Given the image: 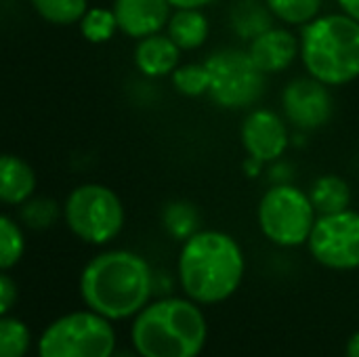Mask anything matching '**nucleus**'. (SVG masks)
<instances>
[{
	"label": "nucleus",
	"instance_id": "obj_1",
	"mask_svg": "<svg viewBox=\"0 0 359 357\" xmlns=\"http://www.w3.org/2000/svg\"><path fill=\"white\" fill-rule=\"evenodd\" d=\"M154 271L133 250H105L93 257L80 276L86 307L109 322L135 318L154 295Z\"/></svg>",
	"mask_w": 359,
	"mask_h": 357
},
{
	"label": "nucleus",
	"instance_id": "obj_2",
	"mask_svg": "<svg viewBox=\"0 0 359 357\" xmlns=\"http://www.w3.org/2000/svg\"><path fill=\"white\" fill-rule=\"evenodd\" d=\"M177 271L187 299L198 305H217L240 288L246 259L233 236L219 229H200L183 242Z\"/></svg>",
	"mask_w": 359,
	"mask_h": 357
},
{
	"label": "nucleus",
	"instance_id": "obj_3",
	"mask_svg": "<svg viewBox=\"0 0 359 357\" xmlns=\"http://www.w3.org/2000/svg\"><path fill=\"white\" fill-rule=\"evenodd\" d=\"M130 339L141 357H198L208 339V324L191 299L164 297L135 316Z\"/></svg>",
	"mask_w": 359,
	"mask_h": 357
},
{
	"label": "nucleus",
	"instance_id": "obj_4",
	"mask_svg": "<svg viewBox=\"0 0 359 357\" xmlns=\"http://www.w3.org/2000/svg\"><path fill=\"white\" fill-rule=\"evenodd\" d=\"M301 61L309 76L326 86H345L359 78V23L345 13L318 15L303 25Z\"/></svg>",
	"mask_w": 359,
	"mask_h": 357
},
{
	"label": "nucleus",
	"instance_id": "obj_5",
	"mask_svg": "<svg viewBox=\"0 0 359 357\" xmlns=\"http://www.w3.org/2000/svg\"><path fill=\"white\" fill-rule=\"evenodd\" d=\"M63 219L76 238L86 244L103 246L120 236L126 213L120 196L111 187L84 183L67 194L63 202Z\"/></svg>",
	"mask_w": 359,
	"mask_h": 357
},
{
	"label": "nucleus",
	"instance_id": "obj_6",
	"mask_svg": "<svg viewBox=\"0 0 359 357\" xmlns=\"http://www.w3.org/2000/svg\"><path fill=\"white\" fill-rule=\"evenodd\" d=\"M318 213L309 194L292 183L271 185L257 208V221L263 236L282 248H297L307 244L316 225Z\"/></svg>",
	"mask_w": 359,
	"mask_h": 357
},
{
	"label": "nucleus",
	"instance_id": "obj_7",
	"mask_svg": "<svg viewBox=\"0 0 359 357\" xmlns=\"http://www.w3.org/2000/svg\"><path fill=\"white\" fill-rule=\"evenodd\" d=\"M210 84L208 97L223 109H248L267 90V74L242 48H219L204 61Z\"/></svg>",
	"mask_w": 359,
	"mask_h": 357
},
{
	"label": "nucleus",
	"instance_id": "obj_8",
	"mask_svg": "<svg viewBox=\"0 0 359 357\" xmlns=\"http://www.w3.org/2000/svg\"><path fill=\"white\" fill-rule=\"evenodd\" d=\"M114 349L111 322L90 309L57 318L38 341V357H111Z\"/></svg>",
	"mask_w": 359,
	"mask_h": 357
},
{
	"label": "nucleus",
	"instance_id": "obj_9",
	"mask_svg": "<svg viewBox=\"0 0 359 357\" xmlns=\"http://www.w3.org/2000/svg\"><path fill=\"white\" fill-rule=\"evenodd\" d=\"M307 244L311 257L326 269H359V213L347 208L318 217Z\"/></svg>",
	"mask_w": 359,
	"mask_h": 357
},
{
	"label": "nucleus",
	"instance_id": "obj_10",
	"mask_svg": "<svg viewBox=\"0 0 359 357\" xmlns=\"http://www.w3.org/2000/svg\"><path fill=\"white\" fill-rule=\"evenodd\" d=\"M282 112L290 126L301 133L324 128L334 116V97L330 86L313 76H299L282 90Z\"/></svg>",
	"mask_w": 359,
	"mask_h": 357
},
{
	"label": "nucleus",
	"instance_id": "obj_11",
	"mask_svg": "<svg viewBox=\"0 0 359 357\" xmlns=\"http://www.w3.org/2000/svg\"><path fill=\"white\" fill-rule=\"evenodd\" d=\"M240 139L248 156L263 164L280 160L290 147V130L286 118L267 107L252 109L240 126Z\"/></svg>",
	"mask_w": 359,
	"mask_h": 357
},
{
	"label": "nucleus",
	"instance_id": "obj_12",
	"mask_svg": "<svg viewBox=\"0 0 359 357\" xmlns=\"http://www.w3.org/2000/svg\"><path fill=\"white\" fill-rule=\"evenodd\" d=\"M111 11L118 29L135 40L162 32L172 15L168 0H114Z\"/></svg>",
	"mask_w": 359,
	"mask_h": 357
},
{
	"label": "nucleus",
	"instance_id": "obj_13",
	"mask_svg": "<svg viewBox=\"0 0 359 357\" xmlns=\"http://www.w3.org/2000/svg\"><path fill=\"white\" fill-rule=\"evenodd\" d=\"M248 55L267 76L282 74L301 57V40L288 27L271 25L248 42Z\"/></svg>",
	"mask_w": 359,
	"mask_h": 357
},
{
	"label": "nucleus",
	"instance_id": "obj_14",
	"mask_svg": "<svg viewBox=\"0 0 359 357\" xmlns=\"http://www.w3.org/2000/svg\"><path fill=\"white\" fill-rule=\"evenodd\" d=\"M181 48L168 38V34H151L137 40L135 46V65L147 78L170 76L181 63Z\"/></svg>",
	"mask_w": 359,
	"mask_h": 357
},
{
	"label": "nucleus",
	"instance_id": "obj_15",
	"mask_svg": "<svg viewBox=\"0 0 359 357\" xmlns=\"http://www.w3.org/2000/svg\"><path fill=\"white\" fill-rule=\"evenodd\" d=\"M36 191L34 168L15 154H0V204L21 206Z\"/></svg>",
	"mask_w": 359,
	"mask_h": 357
},
{
	"label": "nucleus",
	"instance_id": "obj_16",
	"mask_svg": "<svg viewBox=\"0 0 359 357\" xmlns=\"http://www.w3.org/2000/svg\"><path fill=\"white\" fill-rule=\"evenodd\" d=\"M166 34L181 50H198L208 40L210 23L202 8H175L166 23Z\"/></svg>",
	"mask_w": 359,
	"mask_h": 357
},
{
	"label": "nucleus",
	"instance_id": "obj_17",
	"mask_svg": "<svg viewBox=\"0 0 359 357\" xmlns=\"http://www.w3.org/2000/svg\"><path fill=\"white\" fill-rule=\"evenodd\" d=\"M273 13L265 4V0H238L229 13V25L233 34L246 42L267 32L273 25Z\"/></svg>",
	"mask_w": 359,
	"mask_h": 357
},
{
	"label": "nucleus",
	"instance_id": "obj_18",
	"mask_svg": "<svg viewBox=\"0 0 359 357\" xmlns=\"http://www.w3.org/2000/svg\"><path fill=\"white\" fill-rule=\"evenodd\" d=\"M309 200L318 217L343 213L351 206V187L339 175H322L313 181L309 189Z\"/></svg>",
	"mask_w": 359,
	"mask_h": 357
},
{
	"label": "nucleus",
	"instance_id": "obj_19",
	"mask_svg": "<svg viewBox=\"0 0 359 357\" xmlns=\"http://www.w3.org/2000/svg\"><path fill=\"white\" fill-rule=\"evenodd\" d=\"M162 227L172 240L185 242L200 231V210L189 200H170L162 208Z\"/></svg>",
	"mask_w": 359,
	"mask_h": 357
},
{
	"label": "nucleus",
	"instance_id": "obj_20",
	"mask_svg": "<svg viewBox=\"0 0 359 357\" xmlns=\"http://www.w3.org/2000/svg\"><path fill=\"white\" fill-rule=\"evenodd\" d=\"M63 217V206L44 196H32L19 206V219L27 229L34 231H44L53 227L59 219Z\"/></svg>",
	"mask_w": 359,
	"mask_h": 357
},
{
	"label": "nucleus",
	"instance_id": "obj_21",
	"mask_svg": "<svg viewBox=\"0 0 359 357\" xmlns=\"http://www.w3.org/2000/svg\"><path fill=\"white\" fill-rule=\"evenodd\" d=\"M25 252V234L21 225L0 213V271L13 269Z\"/></svg>",
	"mask_w": 359,
	"mask_h": 357
},
{
	"label": "nucleus",
	"instance_id": "obj_22",
	"mask_svg": "<svg viewBox=\"0 0 359 357\" xmlns=\"http://www.w3.org/2000/svg\"><path fill=\"white\" fill-rule=\"evenodd\" d=\"M78 25H80V34L84 36V40H88L93 44H103V42L111 40L118 32V21H116L114 11L103 8V6L86 8V13L78 21Z\"/></svg>",
	"mask_w": 359,
	"mask_h": 357
},
{
	"label": "nucleus",
	"instance_id": "obj_23",
	"mask_svg": "<svg viewBox=\"0 0 359 357\" xmlns=\"http://www.w3.org/2000/svg\"><path fill=\"white\" fill-rule=\"evenodd\" d=\"M34 11L48 23L74 25L88 8V0H29Z\"/></svg>",
	"mask_w": 359,
	"mask_h": 357
},
{
	"label": "nucleus",
	"instance_id": "obj_24",
	"mask_svg": "<svg viewBox=\"0 0 359 357\" xmlns=\"http://www.w3.org/2000/svg\"><path fill=\"white\" fill-rule=\"evenodd\" d=\"M276 19L286 25H307L322 13L324 0H265Z\"/></svg>",
	"mask_w": 359,
	"mask_h": 357
},
{
	"label": "nucleus",
	"instance_id": "obj_25",
	"mask_svg": "<svg viewBox=\"0 0 359 357\" xmlns=\"http://www.w3.org/2000/svg\"><path fill=\"white\" fill-rule=\"evenodd\" d=\"M172 86L183 97H202L208 95L210 76L204 63H179V67L170 74Z\"/></svg>",
	"mask_w": 359,
	"mask_h": 357
},
{
	"label": "nucleus",
	"instance_id": "obj_26",
	"mask_svg": "<svg viewBox=\"0 0 359 357\" xmlns=\"http://www.w3.org/2000/svg\"><path fill=\"white\" fill-rule=\"evenodd\" d=\"M29 343V328L21 320L8 316L0 318V357H25Z\"/></svg>",
	"mask_w": 359,
	"mask_h": 357
},
{
	"label": "nucleus",
	"instance_id": "obj_27",
	"mask_svg": "<svg viewBox=\"0 0 359 357\" xmlns=\"http://www.w3.org/2000/svg\"><path fill=\"white\" fill-rule=\"evenodd\" d=\"M17 303V286L11 276L0 271V318L6 316Z\"/></svg>",
	"mask_w": 359,
	"mask_h": 357
},
{
	"label": "nucleus",
	"instance_id": "obj_28",
	"mask_svg": "<svg viewBox=\"0 0 359 357\" xmlns=\"http://www.w3.org/2000/svg\"><path fill=\"white\" fill-rule=\"evenodd\" d=\"M269 170H267V177H269V183L271 185H282V183H292L294 179V168L292 164L284 162L282 158L276 160V162H269Z\"/></svg>",
	"mask_w": 359,
	"mask_h": 357
},
{
	"label": "nucleus",
	"instance_id": "obj_29",
	"mask_svg": "<svg viewBox=\"0 0 359 357\" xmlns=\"http://www.w3.org/2000/svg\"><path fill=\"white\" fill-rule=\"evenodd\" d=\"M242 168H244V175H246V177L257 179V177L263 173V162H261V160H257V158H252V156H246V160H244Z\"/></svg>",
	"mask_w": 359,
	"mask_h": 357
},
{
	"label": "nucleus",
	"instance_id": "obj_30",
	"mask_svg": "<svg viewBox=\"0 0 359 357\" xmlns=\"http://www.w3.org/2000/svg\"><path fill=\"white\" fill-rule=\"evenodd\" d=\"M172 8H204L215 0H168Z\"/></svg>",
	"mask_w": 359,
	"mask_h": 357
},
{
	"label": "nucleus",
	"instance_id": "obj_31",
	"mask_svg": "<svg viewBox=\"0 0 359 357\" xmlns=\"http://www.w3.org/2000/svg\"><path fill=\"white\" fill-rule=\"evenodd\" d=\"M341 6V13H345L347 17L355 19L359 23V0H337Z\"/></svg>",
	"mask_w": 359,
	"mask_h": 357
},
{
	"label": "nucleus",
	"instance_id": "obj_32",
	"mask_svg": "<svg viewBox=\"0 0 359 357\" xmlns=\"http://www.w3.org/2000/svg\"><path fill=\"white\" fill-rule=\"evenodd\" d=\"M345 357H359V330L353 335V337H351V339H349Z\"/></svg>",
	"mask_w": 359,
	"mask_h": 357
},
{
	"label": "nucleus",
	"instance_id": "obj_33",
	"mask_svg": "<svg viewBox=\"0 0 359 357\" xmlns=\"http://www.w3.org/2000/svg\"><path fill=\"white\" fill-rule=\"evenodd\" d=\"M111 357H141V356H130V353H118V356H111Z\"/></svg>",
	"mask_w": 359,
	"mask_h": 357
}]
</instances>
